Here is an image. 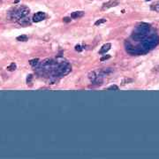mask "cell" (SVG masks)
I'll return each instance as SVG.
<instances>
[{
    "label": "cell",
    "mask_w": 159,
    "mask_h": 159,
    "mask_svg": "<svg viewBox=\"0 0 159 159\" xmlns=\"http://www.w3.org/2000/svg\"><path fill=\"white\" fill-rule=\"evenodd\" d=\"M111 43H106V44L103 45V47L99 51V54H105L107 51H109L111 50Z\"/></svg>",
    "instance_id": "8992f818"
},
{
    "label": "cell",
    "mask_w": 159,
    "mask_h": 159,
    "mask_svg": "<svg viewBox=\"0 0 159 159\" xmlns=\"http://www.w3.org/2000/svg\"><path fill=\"white\" fill-rule=\"evenodd\" d=\"M109 89H118V87L116 86V85H113V86H111L109 88Z\"/></svg>",
    "instance_id": "2e32d148"
},
{
    "label": "cell",
    "mask_w": 159,
    "mask_h": 159,
    "mask_svg": "<svg viewBox=\"0 0 159 159\" xmlns=\"http://www.w3.org/2000/svg\"><path fill=\"white\" fill-rule=\"evenodd\" d=\"M17 40L20 41V42H27V41L29 40V37H28L26 35H23V36H18V37H17Z\"/></svg>",
    "instance_id": "9c48e42d"
},
{
    "label": "cell",
    "mask_w": 159,
    "mask_h": 159,
    "mask_svg": "<svg viewBox=\"0 0 159 159\" xmlns=\"http://www.w3.org/2000/svg\"><path fill=\"white\" fill-rule=\"evenodd\" d=\"M46 17H47V14L44 12H38L36 14H34L32 20H33L34 22H40V21L45 20Z\"/></svg>",
    "instance_id": "3957f363"
},
{
    "label": "cell",
    "mask_w": 159,
    "mask_h": 159,
    "mask_svg": "<svg viewBox=\"0 0 159 159\" xmlns=\"http://www.w3.org/2000/svg\"><path fill=\"white\" fill-rule=\"evenodd\" d=\"M108 58H110V56H104V57H103V58H101V61H104V60H106V59H108Z\"/></svg>",
    "instance_id": "ac0fdd59"
},
{
    "label": "cell",
    "mask_w": 159,
    "mask_h": 159,
    "mask_svg": "<svg viewBox=\"0 0 159 159\" xmlns=\"http://www.w3.org/2000/svg\"><path fill=\"white\" fill-rule=\"evenodd\" d=\"M105 22H106V20H105V19H101V20H98L97 21H96L95 25H96V26H98V25H101V24L105 23Z\"/></svg>",
    "instance_id": "7c38bea8"
},
{
    "label": "cell",
    "mask_w": 159,
    "mask_h": 159,
    "mask_svg": "<svg viewBox=\"0 0 159 159\" xmlns=\"http://www.w3.org/2000/svg\"><path fill=\"white\" fill-rule=\"evenodd\" d=\"M150 8H151V10H152V11H155V12L159 13V2H156V3H155V4L151 5Z\"/></svg>",
    "instance_id": "ba28073f"
},
{
    "label": "cell",
    "mask_w": 159,
    "mask_h": 159,
    "mask_svg": "<svg viewBox=\"0 0 159 159\" xmlns=\"http://www.w3.org/2000/svg\"><path fill=\"white\" fill-rule=\"evenodd\" d=\"M29 14H30V10L28 6H15L8 12V18L15 21H18L21 18L29 15Z\"/></svg>",
    "instance_id": "6da1fadb"
},
{
    "label": "cell",
    "mask_w": 159,
    "mask_h": 159,
    "mask_svg": "<svg viewBox=\"0 0 159 159\" xmlns=\"http://www.w3.org/2000/svg\"><path fill=\"white\" fill-rule=\"evenodd\" d=\"M84 14H85V13H84V12H82V11L73 12V13H72V14H71V18H72V19H80V18L83 17V16H84Z\"/></svg>",
    "instance_id": "5b68a950"
},
{
    "label": "cell",
    "mask_w": 159,
    "mask_h": 159,
    "mask_svg": "<svg viewBox=\"0 0 159 159\" xmlns=\"http://www.w3.org/2000/svg\"><path fill=\"white\" fill-rule=\"evenodd\" d=\"M39 60L37 59V58H36V59H32V60H30V65L32 66H37L38 65V62Z\"/></svg>",
    "instance_id": "8fae6325"
},
{
    "label": "cell",
    "mask_w": 159,
    "mask_h": 159,
    "mask_svg": "<svg viewBox=\"0 0 159 159\" xmlns=\"http://www.w3.org/2000/svg\"><path fill=\"white\" fill-rule=\"evenodd\" d=\"M31 80H32V75H31V74H29V77H28V79H27V82H28V83H29V82L31 81Z\"/></svg>",
    "instance_id": "e0dca14e"
},
{
    "label": "cell",
    "mask_w": 159,
    "mask_h": 159,
    "mask_svg": "<svg viewBox=\"0 0 159 159\" xmlns=\"http://www.w3.org/2000/svg\"><path fill=\"white\" fill-rule=\"evenodd\" d=\"M17 22H18L20 25H21V26H29V25L31 24V20H30L29 16L28 15V16H25V17L21 18Z\"/></svg>",
    "instance_id": "277c9868"
},
{
    "label": "cell",
    "mask_w": 159,
    "mask_h": 159,
    "mask_svg": "<svg viewBox=\"0 0 159 159\" xmlns=\"http://www.w3.org/2000/svg\"><path fill=\"white\" fill-rule=\"evenodd\" d=\"M118 4H119V2L118 1V0H110V1H107V2L103 4L102 10L103 11L108 10L110 8H112V7H115V6H118Z\"/></svg>",
    "instance_id": "7a4b0ae2"
},
{
    "label": "cell",
    "mask_w": 159,
    "mask_h": 159,
    "mask_svg": "<svg viewBox=\"0 0 159 159\" xmlns=\"http://www.w3.org/2000/svg\"><path fill=\"white\" fill-rule=\"evenodd\" d=\"M75 50H76L77 51H82V48H81V45H77V46L75 47Z\"/></svg>",
    "instance_id": "9a60e30c"
},
{
    "label": "cell",
    "mask_w": 159,
    "mask_h": 159,
    "mask_svg": "<svg viewBox=\"0 0 159 159\" xmlns=\"http://www.w3.org/2000/svg\"><path fill=\"white\" fill-rule=\"evenodd\" d=\"M20 1V0H15V1H14V3H18Z\"/></svg>",
    "instance_id": "d6986e66"
},
{
    "label": "cell",
    "mask_w": 159,
    "mask_h": 159,
    "mask_svg": "<svg viewBox=\"0 0 159 159\" xmlns=\"http://www.w3.org/2000/svg\"><path fill=\"white\" fill-rule=\"evenodd\" d=\"M16 69V65L14 63H12L8 67H7V70L8 71H14Z\"/></svg>",
    "instance_id": "30bf717a"
},
{
    "label": "cell",
    "mask_w": 159,
    "mask_h": 159,
    "mask_svg": "<svg viewBox=\"0 0 159 159\" xmlns=\"http://www.w3.org/2000/svg\"><path fill=\"white\" fill-rule=\"evenodd\" d=\"M98 76H99V75H97L96 72H91V73H89V74H88V78H89V80H90L93 83L96 81V80L98 78Z\"/></svg>",
    "instance_id": "52a82bcc"
},
{
    "label": "cell",
    "mask_w": 159,
    "mask_h": 159,
    "mask_svg": "<svg viewBox=\"0 0 159 159\" xmlns=\"http://www.w3.org/2000/svg\"><path fill=\"white\" fill-rule=\"evenodd\" d=\"M133 81V80L132 79H124L123 81H122V85H125L126 83H129V82H132Z\"/></svg>",
    "instance_id": "4fadbf2b"
},
{
    "label": "cell",
    "mask_w": 159,
    "mask_h": 159,
    "mask_svg": "<svg viewBox=\"0 0 159 159\" xmlns=\"http://www.w3.org/2000/svg\"><path fill=\"white\" fill-rule=\"evenodd\" d=\"M146 1H150V0H146Z\"/></svg>",
    "instance_id": "ffe728a7"
},
{
    "label": "cell",
    "mask_w": 159,
    "mask_h": 159,
    "mask_svg": "<svg viewBox=\"0 0 159 159\" xmlns=\"http://www.w3.org/2000/svg\"><path fill=\"white\" fill-rule=\"evenodd\" d=\"M63 21L64 22H70L71 21V17L69 18V17H65L64 19H63Z\"/></svg>",
    "instance_id": "5bb4252c"
}]
</instances>
